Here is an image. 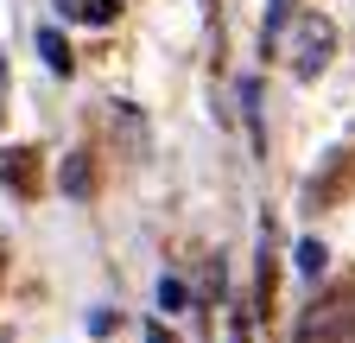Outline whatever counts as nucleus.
Wrapping results in <instances>:
<instances>
[{
	"mask_svg": "<svg viewBox=\"0 0 355 343\" xmlns=\"http://www.w3.org/2000/svg\"><path fill=\"white\" fill-rule=\"evenodd\" d=\"M330 51H336V26H330L324 13H304V19L292 26V76H298V83H318L324 64H330Z\"/></svg>",
	"mask_w": 355,
	"mask_h": 343,
	"instance_id": "nucleus-1",
	"label": "nucleus"
},
{
	"mask_svg": "<svg viewBox=\"0 0 355 343\" xmlns=\"http://www.w3.org/2000/svg\"><path fill=\"white\" fill-rule=\"evenodd\" d=\"M32 38H38V58H44V70H51V76H70V64H76V58H70V38H64L58 26H38Z\"/></svg>",
	"mask_w": 355,
	"mask_h": 343,
	"instance_id": "nucleus-2",
	"label": "nucleus"
},
{
	"mask_svg": "<svg viewBox=\"0 0 355 343\" xmlns=\"http://www.w3.org/2000/svg\"><path fill=\"white\" fill-rule=\"evenodd\" d=\"M292 261H298V280H324V267H330V261H324V242H318V235H304V242L292 248Z\"/></svg>",
	"mask_w": 355,
	"mask_h": 343,
	"instance_id": "nucleus-3",
	"label": "nucleus"
},
{
	"mask_svg": "<svg viewBox=\"0 0 355 343\" xmlns=\"http://www.w3.org/2000/svg\"><path fill=\"white\" fill-rule=\"evenodd\" d=\"M286 7H292V0H266V26H260V51H273V45H279V32H286Z\"/></svg>",
	"mask_w": 355,
	"mask_h": 343,
	"instance_id": "nucleus-4",
	"label": "nucleus"
},
{
	"mask_svg": "<svg viewBox=\"0 0 355 343\" xmlns=\"http://www.w3.org/2000/svg\"><path fill=\"white\" fill-rule=\"evenodd\" d=\"M159 306H165V312H184V306H191L184 280H159Z\"/></svg>",
	"mask_w": 355,
	"mask_h": 343,
	"instance_id": "nucleus-5",
	"label": "nucleus"
},
{
	"mask_svg": "<svg viewBox=\"0 0 355 343\" xmlns=\"http://www.w3.org/2000/svg\"><path fill=\"white\" fill-rule=\"evenodd\" d=\"M114 13H121V0H89V7H83L89 26H114Z\"/></svg>",
	"mask_w": 355,
	"mask_h": 343,
	"instance_id": "nucleus-6",
	"label": "nucleus"
},
{
	"mask_svg": "<svg viewBox=\"0 0 355 343\" xmlns=\"http://www.w3.org/2000/svg\"><path fill=\"white\" fill-rule=\"evenodd\" d=\"M64 191H70V197L83 191V159H70V165H64Z\"/></svg>",
	"mask_w": 355,
	"mask_h": 343,
	"instance_id": "nucleus-7",
	"label": "nucleus"
},
{
	"mask_svg": "<svg viewBox=\"0 0 355 343\" xmlns=\"http://www.w3.org/2000/svg\"><path fill=\"white\" fill-rule=\"evenodd\" d=\"M58 7H64L70 19H83V7H89V0H58Z\"/></svg>",
	"mask_w": 355,
	"mask_h": 343,
	"instance_id": "nucleus-8",
	"label": "nucleus"
},
{
	"mask_svg": "<svg viewBox=\"0 0 355 343\" xmlns=\"http://www.w3.org/2000/svg\"><path fill=\"white\" fill-rule=\"evenodd\" d=\"M146 343H171V337H165V331H159V324H146Z\"/></svg>",
	"mask_w": 355,
	"mask_h": 343,
	"instance_id": "nucleus-9",
	"label": "nucleus"
},
{
	"mask_svg": "<svg viewBox=\"0 0 355 343\" xmlns=\"http://www.w3.org/2000/svg\"><path fill=\"white\" fill-rule=\"evenodd\" d=\"M229 343H248V324H241V318H235V331H229Z\"/></svg>",
	"mask_w": 355,
	"mask_h": 343,
	"instance_id": "nucleus-10",
	"label": "nucleus"
},
{
	"mask_svg": "<svg viewBox=\"0 0 355 343\" xmlns=\"http://www.w3.org/2000/svg\"><path fill=\"white\" fill-rule=\"evenodd\" d=\"M0 76H7V51H0Z\"/></svg>",
	"mask_w": 355,
	"mask_h": 343,
	"instance_id": "nucleus-11",
	"label": "nucleus"
}]
</instances>
